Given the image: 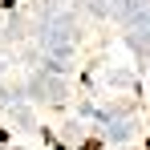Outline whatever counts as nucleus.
<instances>
[{
  "label": "nucleus",
  "instance_id": "obj_2",
  "mask_svg": "<svg viewBox=\"0 0 150 150\" xmlns=\"http://www.w3.org/2000/svg\"><path fill=\"white\" fill-rule=\"evenodd\" d=\"M33 93H37V98H49V101H57V98H65V89H57V77H41Z\"/></svg>",
  "mask_w": 150,
  "mask_h": 150
},
{
  "label": "nucleus",
  "instance_id": "obj_1",
  "mask_svg": "<svg viewBox=\"0 0 150 150\" xmlns=\"http://www.w3.org/2000/svg\"><path fill=\"white\" fill-rule=\"evenodd\" d=\"M85 114H89L114 142H126V138H130V118H122L118 110H85Z\"/></svg>",
  "mask_w": 150,
  "mask_h": 150
}]
</instances>
